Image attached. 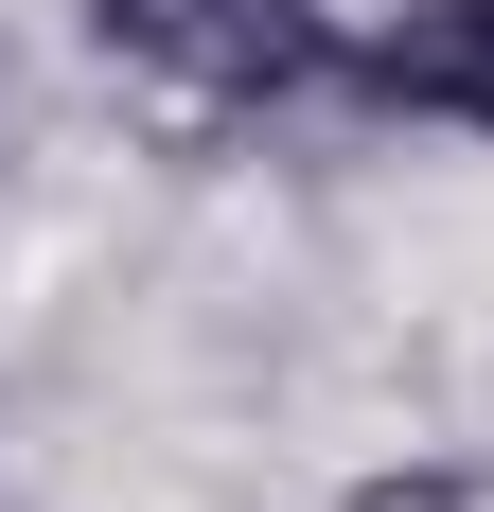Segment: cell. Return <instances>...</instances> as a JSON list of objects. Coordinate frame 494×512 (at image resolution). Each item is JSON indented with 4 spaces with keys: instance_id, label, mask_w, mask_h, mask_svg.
I'll return each instance as SVG.
<instances>
[{
    "instance_id": "cell-1",
    "label": "cell",
    "mask_w": 494,
    "mask_h": 512,
    "mask_svg": "<svg viewBox=\"0 0 494 512\" xmlns=\"http://www.w3.org/2000/svg\"><path fill=\"white\" fill-rule=\"evenodd\" d=\"M106 71H159L195 106H318L353 71V18L336 0H71Z\"/></svg>"
},
{
    "instance_id": "cell-2",
    "label": "cell",
    "mask_w": 494,
    "mask_h": 512,
    "mask_svg": "<svg viewBox=\"0 0 494 512\" xmlns=\"http://www.w3.org/2000/svg\"><path fill=\"white\" fill-rule=\"evenodd\" d=\"M371 124H459L494 142V0H406V18H353V71H336Z\"/></svg>"
},
{
    "instance_id": "cell-3",
    "label": "cell",
    "mask_w": 494,
    "mask_h": 512,
    "mask_svg": "<svg viewBox=\"0 0 494 512\" xmlns=\"http://www.w3.org/2000/svg\"><path fill=\"white\" fill-rule=\"evenodd\" d=\"M353 512H494L477 460H424V477H353Z\"/></svg>"
}]
</instances>
